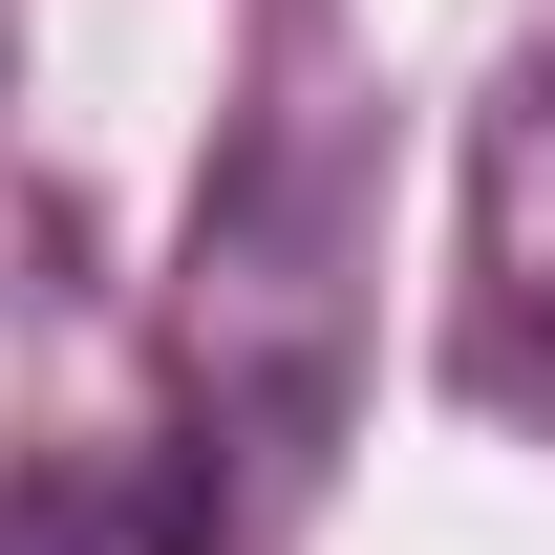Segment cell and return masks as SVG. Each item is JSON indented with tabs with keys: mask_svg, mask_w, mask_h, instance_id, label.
Listing matches in <instances>:
<instances>
[{
	"mask_svg": "<svg viewBox=\"0 0 555 555\" xmlns=\"http://www.w3.org/2000/svg\"><path fill=\"white\" fill-rule=\"evenodd\" d=\"M22 555H193V534H171L150 491H43V534H22Z\"/></svg>",
	"mask_w": 555,
	"mask_h": 555,
	"instance_id": "3",
	"label": "cell"
},
{
	"mask_svg": "<svg viewBox=\"0 0 555 555\" xmlns=\"http://www.w3.org/2000/svg\"><path fill=\"white\" fill-rule=\"evenodd\" d=\"M193 385L257 470H299L343 427V129L321 107H278L193 214Z\"/></svg>",
	"mask_w": 555,
	"mask_h": 555,
	"instance_id": "1",
	"label": "cell"
},
{
	"mask_svg": "<svg viewBox=\"0 0 555 555\" xmlns=\"http://www.w3.org/2000/svg\"><path fill=\"white\" fill-rule=\"evenodd\" d=\"M470 257H491V299L555 343V86L491 107V150H470Z\"/></svg>",
	"mask_w": 555,
	"mask_h": 555,
	"instance_id": "2",
	"label": "cell"
}]
</instances>
